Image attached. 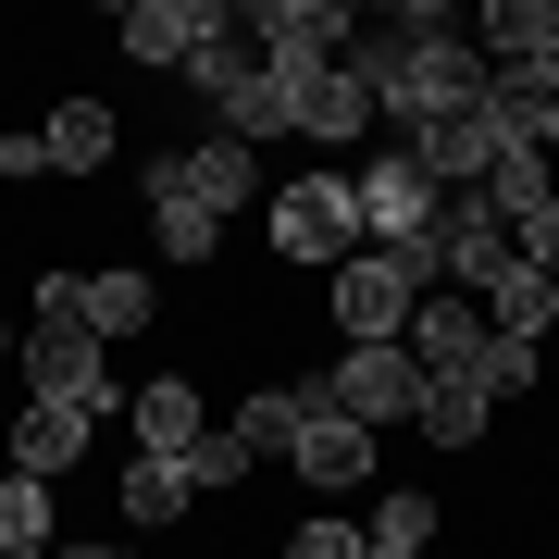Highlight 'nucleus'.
Masks as SVG:
<instances>
[{"instance_id":"nucleus-1","label":"nucleus","mask_w":559,"mask_h":559,"mask_svg":"<svg viewBox=\"0 0 559 559\" xmlns=\"http://www.w3.org/2000/svg\"><path fill=\"white\" fill-rule=\"evenodd\" d=\"M261 224H274V249L299 261V274H336V261H360V212H348V175H286L274 200H261Z\"/></svg>"},{"instance_id":"nucleus-2","label":"nucleus","mask_w":559,"mask_h":559,"mask_svg":"<svg viewBox=\"0 0 559 559\" xmlns=\"http://www.w3.org/2000/svg\"><path fill=\"white\" fill-rule=\"evenodd\" d=\"M360 38V13L348 0H261L249 13V50H261V75H286V87H311V75H336Z\"/></svg>"},{"instance_id":"nucleus-3","label":"nucleus","mask_w":559,"mask_h":559,"mask_svg":"<svg viewBox=\"0 0 559 559\" xmlns=\"http://www.w3.org/2000/svg\"><path fill=\"white\" fill-rule=\"evenodd\" d=\"M485 100H498L485 50H473V38H436V50H411V75L373 100V124H399V138H411V124H448V112H485Z\"/></svg>"},{"instance_id":"nucleus-4","label":"nucleus","mask_w":559,"mask_h":559,"mask_svg":"<svg viewBox=\"0 0 559 559\" xmlns=\"http://www.w3.org/2000/svg\"><path fill=\"white\" fill-rule=\"evenodd\" d=\"M25 399H50V411H87V423H124V385H112V360H100V336H75V323H38V336H25Z\"/></svg>"},{"instance_id":"nucleus-5","label":"nucleus","mask_w":559,"mask_h":559,"mask_svg":"<svg viewBox=\"0 0 559 559\" xmlns=\"http://www.w3.org/2000/svg\"><path fill=\"white\" fill-rule=\"evenodd\" d=\"M348 212H360L373 249H411V237H436V175H423L411 150H373V162L348 175Z\"/></svg>"},{"instance_id":"nucleus-6","label":"nucleus","mask_w":559,"mask_h":559,"mask_svg":"<svg viewBox=\"0 0 559 559\" xmlns=\"http://www.w3.org/2000/svg\"><path fill=\"white\" fill-rule=\"evenodd\" d=\"M323 411H348L360 436L411 423V411H423V373H411V348H336V373H323Z\"/></svg>"},{"instance_id":"nucleus-7","label":"nucleus","mask_w":559,"mask_h":559,"mask_svg":"<svg viewBox=\"0 0 559 559\" xmlns=\"http://www.w3.org/2000/svg\"><path fill=\"white\" fill-rule=\"evenodd\" d=\"M436 274L460 286V299H485V286L510 274V224L485 212L473 187H448V200H436Z\"/></svg>"},{"instance_id":"nucleus-8","label":"nucleus","mask_w":559,"mask_h":559,"mask_svg":"<svg viewBox=\"0 0 559 559\" xmlns=\"http://www.w3.org/2000/svg\"><path fill=\"white\" fill-rule=\"evenodd\" d=\"M399 348H411V373H423V385H448V373H473V360H485V311L460 299V286H436V299H411Z\"/></svg>"},{"instance_id":"nucleus-9","label":"nucleus","mask_w":559,"mask_h":559,"mask_svg":"<svg viewBox=\"0 0 559 559\" xmlns=\"http://www.w3.org/2000/svg\"><path fill=\"white\" fill-rule=\"evenodd\" d=\"M323 299H336V336H348V348H399V323H411V286L385 274L373 249L336 261V274H323Z\"/></svg>"},{"instance_id":"nucleus-10","label":"nucleus","mask_w":559,"mask_h":559,"mask_svg":"<svg viewBox=\"0 0 559 559\" xmlns=\"http://www.w3.org/2000/svg\"><path fill=\"white\" fill-rule=\"evenodd\" d=\"M299 473L311 485H360V473H373V436H360L348 411H323V373L299 385Z\"/></svg>"},{"instance_id":"nucleus-11","label":"nucleus","mask_w":559,"mask_h":559,"mask_svg":"<svg viewBox=\"0 0 559 559\" xmlns=\"http://www.w3.org/2000/svg\"><path fill=\"white\" fill-rule=\"evenodd\" d=\"M212 25H224L212 0H124V13H112V38L138 50V62H187V50L212 38Z\"/></svg>"},{"instance_id":"nucleus-12","label":"nucleus","mask_w":559,"mask_h":559,"mask_svg":"<svg viewBox=\"0 0 559 559\" xmlns=\"http://www.w3.org/2000/svg\"><path fill=\"white\" fill-rule=\"evenodd\" d=\"M87 436H100L87 411H50V399H25V423H13V460H0V473L50 485V473H75V460H87Z\"/></svg>"},{"instance_id":"nucleus-13","label":"nucleus","mask_w":559,"mask_h":559,"mask_svg":"<svg viewBox=\"0 0 559 559\" xmlns=\"http://www.w3.org/2000/svg\"><path fill=\"white\" fill-rule=\"evenodd\" d=\"M124 423H138V448H150V460H187V448L212 436V423H200V385H187V373H150L138 399H124Z\"/></svg>"},{"instance_id":"nucleus-14","label":"nucleus","mask_w":559,"mask_h":559,"mask_svg":"<svg viewBox=\"0 0 559 559\" xmlns=\"http://www.w3.org/2000/svg\"><path fill=\"white\" fill-rule=\"evenodd\" d=\"M175 175H187V200H200V212H237V200H261V150H237L224 124H212L200 150H175Z\"/></svg>"},{"instance_id":"nucleus-15","label":"nucleus","mask_w":559,"mask_h":559,"mask_svg":"<svg viewBox=\"0 0 559 559\" xmlns=\"http://www.w3.org/2000/svg\"><path fill=\"white\" fill-rule=\"evenodd\" d=\"M212 224H224V212L187 200L175 162H150V249H162V261H212Z\"/></svg>"},{"instance_id":"nucleus-16","label":"nucleus","mask_w":559,"mask_h":559,"mask_svg":"<svg viewBox=\"0 0 559 559\" xmlns=\"http://www.w3.org/2000/svg\"><path fill=\"white\" fill-rule=\"evenodd\" d=\"M473 200L498 212V224L547 212V200H559V187H547V150H535V138H510V150H498V162H485V175H473Z\"/></svg>"},{"instance_id":"nucleus-17","label":"nucleus","mask_w":559,"mask_h":559,"mask_svg":"<svg viewBox=\"0 0 559 559\" xmlns=\"http://www.w3.org/2000/svg\"><path fill=\"white\" fill-rule=\"evenodd\" d=\"M224 138H237V150H261V138H299V87H286V75H249V87H224Z\"/></svg>"},{"instance_id":"nucleus-18","label":"nucleus","mask_w":559,"mask_h":559,"mask_svg":"<svg viewBox=\"0 0 559 559\" xmlns=\"http://www.w3.org/2000/svg\"><path fill=\"white\" fill-rule=\"evenodd\" d=\"M112 138H124V124H112L100 100H62V112L38 124V150H50V175H100V162H112Z\"/></svg>"},{"instance_id":"nucleus-19","label":"nucleus","mask_w":559,"mask_h":559,"mask_svg":"<svg viewBox=\"0 0 559 559\" xmlns=\"http://www.w3.org/2000/svg\"><path fill=\"white\" fill-rule=\"evenodd\" d=\"M112 498H124V522H187V498H200V485H187V460H150V448H138Z\"/></svg>"},{"instance_id":"nucleus-20","label":"nucleus","mask_w":559,"mask_h":559,"mask_svg":"<svg viewBox=\"0 0 559 559\" xmlns=\"http://www.w3.org/2000/svg\"><path fill=\"white\" fill-rule=\"evenodd\" d=\"M411 423H423V436H436V448H473L485 423H498V399H485L473 373H448V385H423V411H411Z\"/></svg>"},{"instance_id":"nucleus-21","label":"nucleus","mask_w":559,"mask_h":559,"mask_svg":"<svg viewBox=\"0 0 559 559\" xmlns=\"http://www.w3.org/2000/svg\"><path fill=\"white\" fill-rule=\"evenodd\" d=\"M299 138H373V87L360 75H311L299 87Z\"/></svg>"},{"instance_id":"nucleus-22","label":"nucleus","mask_w":559,"mask_h":559,"mask_svg":"<svg viewBox=\"0 0 559 559\" xmlns=\"http://www.w3.org/2000/svg\"><path fill=\"white\" fill-rule=\"evenodd\" d=\"M224 436H237L249 460H299V385H261V399L224 423Z\"/></svg>"},{"instance_id":"nucleus-23","label":"nucleus","mask_w":559,"mask_h":559,"mask_svg":"<svg viewBox=\"0 0 559 559\" xmlns=\"http://www.w3.org/2000/svg\"><path fill=\"white\" fill-rule=\"evenodd\" d=\"M485 311H498V336H522V348H535L547 323H559V286H547V274H522V261H510V274L485 286Z\"/></svg>"},{"instance_id":"nucleus-24","label":"nucleus","mask_w":559,"mask_h":559,"mask_svg":"<svg viewBox=\"0 0 559 559\" xmlns=\"http://www.w3.org/2000/svg\"><path fill=\"white\" fill-rule=\"evenodd\" d=\"M0 559H50V485L0 473Z\"/></svg>"},{"instance_id":"nucleus-25","label":"nucleus","mask_w":559,"mask_h":559,"mask_svg":"<svg viewBox=\"0 0 559 559\" xmlns=\"http://www.w3.org/2000/svg\"><path fill=\"white\" fill-rule=\"evenodd\" d=\"M87 336H150V274H87Z\"/></svg>"},{"instance_id":"nucleus-26","label":"nucleus","mask_w":559,"mask_h":559,"mask_svg":"<svg viewBox=\"0 0 559 559\" xmlns=\"http://www.w3.org/2000/svg\"><path fill=\"white\" fill-rule=\"evenodd\" d=\"M535 373H547V348H522V336H498V323H485V360H473V385H485V399H522Z\"/></svg>"},{"instance_id":"nucleus-27","label":"nucleus","mask_w":559,"mask_h":559,"mask_svg":"<svg viewBox=\"0 0 559 559\" xmlns=\"http://www.w3.org/2000/svg\"><path fill=\"white\" fill-rule=\"evenodd\" d=\"M360 535H373V547H423V535H436V498H423V485H399V498L360 522Z\"/></svg>"},{"instance_id":"nucleus-28","label":"nucleus","mask_w":559,"mask_h":559,"mask_svg":"<svg viewBox=\"0 0 559 559\" xmlns=\"http://www.w3.org/2000/svg\"><path fill=\"white\" fill-rule=\"evenodd\" d=\"M237 473H249V448H237V436H224V423H212V436L187 448V485H200V498H224V485H237Z\"/></svg>"},{"instance_id":"nucleus-29","label":"nucleus","mask_w":559,"mask_h":559,"mask_svg":"<svg viewBox=\"0 0 559 559\" xmlns=\"http://www.w3.org/2000/svg\"><path fill=\"white\" fill-rule=\"evenodd\" d=\"M510 261H522V274H547V286H559V200L510 224Z\"/></svg>"},{"instance_id":"nucleus-30","label":"nucleus","mask_w":559,"mask_h":559,"mask_svg":"<svg viewBox=\"0 0 559 559\" xmlns=\"http://www.w3.org/2000/svg\"><path fill=\"white\" fill-rule=\"evenodd\" d=\"M286 559H360V522H323V510H311L299 535H286Z\"/></svg>"},{"instance_id":"nucleus-31","label":"nucleus","mask_w":559,"mask_h":559,"mask_svg":"<svg viewBox=\"0 0 559 559\" xmlns=\"http://www.w3.org/2000/svg\"><path fill=\"white\" fill-rule=\"evenodd\" d=\"M38 323H75L87 336V274H38Z\"/></svg>"},{"instance_id":"nucleus-32","label":"nucleus","mask_w":559,"mask_h":559,"mask_svg":"<svg viewBox=\"0 0 559 559\" xmlns=\"http://www.w3.org/2000/svg\"><path fill=\"white\" fill-rule=\"evenodd\" d=\"M360 559H423V547H373V535H360Z\"/></svg>"},{"instance_id":"nucleus-33","label":"nucleus","mask_w":559,"mask_h":559,"mask_svg":"<svg viewBox=\"0 0 559 559\" xmlns=\"http://www.w3.org/2000/svg\"><path fill=\"white\" fill-rule=\"evenodd\" d=\"M50 559H124V547H50Z\"/></svg>"},{"instance_id":"nucleus-34","label":"nucleus","mask_w":559,"mask_h":559,"mask_svg":"<svg viewBox=\"0 0 559 559\" xmlns=\"http://www.w3.org/2000/svg\"><path fill=\"white\" fill-rule=\"evenodd\" d=\"M0 348H13V336H0Z\"/></svg>"}]
</instances>
